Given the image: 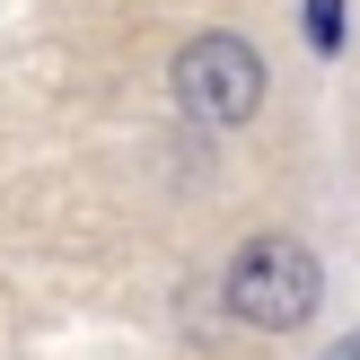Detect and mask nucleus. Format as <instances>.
Segmentation results:
<instances>
[{
  "label": "nucleus",
  "instance_id": "1",
  "mask_svg": "<svg viewBox=\"0 0 360 360\" xmlns=\"http://www.w3.org/2000/svg\"><path fill=\"white\" fill-rule=\"evenodd\" d=\"M316 290H326V273H316V255L299 238H246L238 255H229V308H238L246 326H264V334L308 326Z\"/></svg>",
  "mask_w": 360,
  "mask_h": 360
},
{
  "label": "nucleus",
  "instance_id": "2",
  "mask_svg": "<svg viewBox=\"0 0 360 360\" xmlns=\"http://www.w3.org/2000/svg\"><path fill=\"white\" fill-rule=\"evenodd\" d=\"M176 97L202 123H246L264 105V53L246 35H193L176 53Z\"/></svg>",
  "mask_w": 360,
  "mask_h": 360
},
{
  "label": "nucleus",
  "instance_id": "3",
  "mask_svg": "<svg viewBox=\"0 0 360 360\" xmlns=\"http://www.w3.org/2000/svg\"><path fill=\"white\" fill-rule=\"evenodd\" d=\"M308 44H316V53L343 44V0H308Z\"/></svg>",
  "mask_w": 360,
  "mask_h": 360
},
{
  "label": "nucleus",
  "instance_id": "4",
  "mask_svg": "<svg viewBox=\"0 0 360 360\" xmlns=\"http://www.w3.org/2000/svg\"><path fill=\"white\" fill-rule=\"evenodd\" d=\"M334 360H360V343H334Z\"/></svg>",
  "mask_w": 360,
  "mask_h": 360
}]
</instances>
